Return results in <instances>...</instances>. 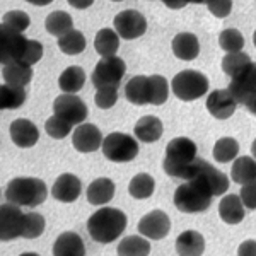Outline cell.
<instances>
[{
  "mask_svg": "<svg viewBox=\"0 0 256 256\" xmlns=\"http://www.w3.org/2000/svg\"><path fill=\"white\" fill-rule=\"evenodd\" d=\"M43 58V44L36 40H28L22 32H14L0 28V62H24L34 65Z\"/></svg>",
  "mask_w": 256,
  "mask_h": 256,
  "instance_id": "obj_1",
  "label": "cell"
},
{
  "mask_svg": "<svg viewBox=\"0 0 256 256\" xmlns=\"http://www.w3.org/2000/svg\"><path fill=\"white\" fill-rule=\"evenodd\" d=\"M126 216L118 208L102 207L94 212L88 220L89 236L96 242L108 244L113 242L125 232Z\"/></svg>",
  "mask_w": 256,
  "mask_h": 256,
  "instance_id": "obj_2",
  "label": "cell"
},
{
  "mask_svg": "<svg viewBox=\"0 0 256 256\" xmlns=\"http://www.w3.org/2000/svg\"><path fill=\"white\" fill-rule=\"evenodd\" d=\"M196 159V144L186 137L172 138L166 147L162 168L168 176L188 180V172Z\"/></svg>",
  "mask_w": 256,
  "mask_h": 256,
  "instance_id": "obj_3",
  "label": "cell"
},
{
  "mask_svg": "<svg viewBox=\"0 0 256 256\" xmlns=\"http://www.w3.org/2000/svg\"><path fill=\"white\" fill-rule=\"evenodd\" d=\"M46 196V184L38 178H16L6 188V198L19 207H38Z\"/></svg>",
  "mask_w": 256,
  "mask_h": 256,
  "instance_id": "obj_4",
  "label": "cell"
},
{
  "mask_svg": "<svg viewBox=\"0 0 256 256\" xmlns=\"http://www.w3.org/2000/svg\"><path fill=\"white\" fill-rule=\"evenodd\" d=\"M212 192L198 180H186V183L176 188L174 205L183 214L205 212L212 204Z\"/></svg>",
  "mask_w": 256,
  "mask_h": 256,
  "instance_id": "obj_5",
  "label": "cell"
},
{
  "mask_svg": "<svg viewBox=\"0 0 256 256\" xmlns=\"http://www.w3.org/2000/svg\"><path fill=\"white\" fill-rule=\"evenodd\" d=\"M172 92L181 101H195L207 94L208 90V79L202 72L196 70H183L176 74L171 82Z\"/></svg>",
  "mask_w": 256,
  "mask_h": 256,
  "instance_id": "obj_6",
  "label": "cell"
},
{
  "mask_svg": "<svg viewBox=\"0 0 256 256\" xmlns=\"http://www.w3.org/2000/svg\"><path fill=\"white\" fill-rule=\"evenodd\" d=\"M102 154L111 162H130L137 158L138 144L132 135L113 132L102 140Z\"/></svg>",
  "mask_w": 256,
  "mask_h": 256,
  "instance_id": "obj_7",
  "label": "cell"
},
{
  "mask_svg": "<svg viewBox=\"0 0 256 256\" xmlns=\"http://www.w3.org/2000/svg\"><path fill=\"white\" fill-rule=\"evenodd\" d=\"M188 180H198L212 192L214 196H220L229 190V178L207 162L205 159H195L190 168Z\"/></svg>",
  "mask_w": 256,
  "mask_h": 256,
  "instance_id": "obj_8",
  "label": "cell"
},
{
  "mask_svg": "<svg viewBox=\"0 0 256 256\" xmlns=\"http://www.w3.org/2000/svg\"><path fill=\"white\" fill-rule=\"evenodd\" d=\"M126 74V65L120 56L113 55V56H102L101 60L96 64V68L92 72V86L96 89L101 88H108V86H113V88H118L122 79Z\"/></svg>",
  "mask_w": 256,
  "mask_h": 256,
  "instance_id": "obj_9",
  "label": "cell"
},
{
  "mask_svg": "<svg viewBox=\"0 0 256 256\" xmlns=\"http://www.w3.org/2000/svg\"><path fill=\"white\" fill-rule=\"evenodd\" d=\"M24 224H26V214L16 204H4L0 207V238L2 241L22 238Z\"/></svg>",
  "mask_w": 256,
  "mask_h": 256,
  "instance_id": "obj_10",
  "label": "cell"
},
{
  "mask_svg": "<svg viewBox=\"0 0 256 256\" xmlns=\"http://www.w3.org/2000/svg\"><path fill=\"white\" fill-rule=\"evenodd\" d=\"M114 31L123 40H135L146 34L147 31V20L138 10L128 9L114 16L113 19Z\"/></svg>",
  "mask_w": 256,
  "mask_h": 256,
  "instance_id": "obj_11",
  "label": "cell"
},
{
  "mask_svg": "<svg viewBox=\"0 0 256 256\" xmlns=\"http://www.w3.org/2000/svg\"><path fill=\"white\" fill-rule=\"evenodd\" d=\"M230 79L232 80L227 89L230 90L238 104L246 106V102L256 96V64L251 62L244 70H241L238 76L230 77Z\"/></svg>",
  "mask_w": 256,
  "mask_h": 256,
  "instance_id": "obj_12",
  "label": "cell"
},
{
  "mask_svg": "<svg viewBox=\"0 0 256 256\" xmlns=\"http://www.w3.org/2000/svg\"><path fill=\"white\" fill-rule=\"evenodd\" d=\"M53 111L56 116L67 120L72 125H79L88 118V106L79 96L64 92L53 102Z\"/></svg>",
  "mask_w": 256,
  "mask_h": 256,
  "instance_id": "obj_13",
  "label": "cell"
},
{
  "mask_svg": "<svg viewBox=\"0 0 256 256\" xmlns=\"http://www.w3.org/2000/svg\"><path fill=\"white\" fill-rule=\"evenodd\" d=\"M169 230H171V220L162 210H152L138 222V232L152 241L164 239L169 234Z\"/></svg>",
  "mask_w": 256,
  "mask_h": 256,
  "instance_id": "obj_14",
  "label": "cell"
},
{
  "mask_svg": "<svg viewBox=\"0 0 256 256\" xmlns=\"http://www.w3.org/2000/svg\"><path fill=\"white\" fill-rule=\"evenodd\" d=\"M236 99L232 98L229 89H216L207 98V110L214 118L227 120L236 111Z\"/></svg>",
  "mask_w": 256,
  "mask_h": 256,
  "instance_id": "obj_15",
  "label": "cell"
},
{
  "mask_svg": "<svg viewBox=\"0 0 256 256\" xmlns=\"http://www.w3.org/2000/svg\"><path fill=\"white\" fill-rule=\"evenodd\" d=\"M74 147L79 152H94L99 147H102V134L96 125H90V123H82L76 128L72 137Z\"/></svg>",
  "mask_w": 256,
  "mask_h": 256,
  "instance_id": "obj_16",
  "label": "cell"
},
{
  "mask_svg": "<svg viewBox=\"0 0 256 256\" xmlns=\"http://www.w3.org/2000/svg\"><path fill=\"white\" fill-rule=\"evenodd\" d=\"M9 134L12 142L22 148H30L32 146H36V142L40 138L38 126L32 122H30V120H24V118H18L10 123Z\"/></svg>",
  "mask_w": 256,
  "mask_h": 256,
  "instance_id": "obj_17",
  "label": "cell"
},
{
  "mask_svg": "<svg viewBox=\"0 0 256 256\" xmlns=\"http://www.w3.org/2000/svg\"><path fill=\"white\" fill-rule=\"evenodd\" d=\"M80 192H82L80 180L76 174H70V172L62 174L52 188L53 198L58 202H64V204H72V202H76L77 198L80 196Z\"/></svg>",
  "mask_w": 256,
  "mask_h": 256,
  "instance_id": "obj_18",
  "label": "cell"
},
{
  "mask_svg": "<svg viewBox=\"0 0 256 256\" xmlns=\"http://www.w3.org/2000/svg\"><path fill=\"white\" fill-rule=\"evenodd\" d=\"M218 216L226 224L236 226L239 222H242L246 212H244V204H242L241 196L239 195H227L220 200L218 204Z\"/></svg>",
  "mask_w": 256,
  "mask_h": 256,
  "instance_id": "obj_19",
  "label": "cell"
},
{
  "mask_svg": "<svg viewBox=\"0 0 256 256\" xmlns=\"http://www.w3.org/2000/svg\"><path fill=\"white\" fill-rule=\"evenodd\" d=\"M125 96L132 104L144 106L150 104V86H148V77L135 76L126 82Z\"/></svg>",
  "mask_w": 256,
  "mask_h": 256,
  "instance_id": "obj_20",
  "label": "cell"
},
{
  "mask_svg": "<svg viewBox=\"0 0 256 256\" xmlns=\"http://www.w3.org/2000/svg\"><path fill=\"white\" fill-rule=\"evenodd\" d=\"M172 52L180 60L192 62L200 53V43L193 32H180L172 40Z\"/></svg>",
  "mask_w": 256,
  "mask_h": 256,
  "instance_id": "obj_21",
  "label": "cell"
},
{
  "mask_svg": "<svg viewBox=\"0 0 256 256\" xmlns=\"http://www.w3.org/2000/svg\"><path fill=\"white\" fill-rule=\"evenodd\" d=\"M53 254L56 256H84L86 246L79 234L64 232L53 244Z\"/></svg>",
  "mask_w": 256,
  "mask_h": 256,
  "instance_id": "obj_22",
  "label": "cell"
},
{
  "mask_svg": "<svg viewBox=\"0 0 256 256\" xmlns=\"http://www.w3.org/2000/svg\"><path fill=\"white\" fill-rule=\"evenodd\" d=\"M162 132H164L162 122L158 116H152V114L140 118L137 125H135V137L146 144L158 142L162 137Z\"/></svg>",
  "mask_w": 256,
  "mask_h": 256,
  "instance_id": "obj_23",
  "label": "cell"
},
{
  "mask_svg": "<svg viewBox=\"0 0 256 256\" xmlns=\"http://www.w3.org/2000/svg\"><path fill=\"white\" fill-rule=\"evenodd\" d=\"M114 183L110 178L94 180L88 188V202L92 205H106L114 196Z\"/></svg>",
  "mask_w": 256,
  "mask_h": 256,
  "instance_id": "obj_24",
  "label": "cell"
},
{
  "mask_svg": "<svg viewBox=\"0 0 256 256\" xmlns=\"http://www.w3.org/2000/svg\"><path fill=\"white\" fill-rule=\"evenodd\" d=\"M205 250V239L196 230H184L176 239V251L183 256H198Z\"/></svg>",
  "mask_w": 256,
  "mask_h": 256,
  "instance_id": "obj_25",
  "label": "cell"
},
{
  "mask_svg": "<svg viewBox=\"0 0 256 256\" xmlns=\"http://www.w3.org/2000/svg\"><path fill=\"white\" fill-rule=\"evenodd\" d=\"M2 77L7 84L26 88L32 79V68H31V65L24 64V62H10V64L4 65Z\"/></svg>",
  "mask_w": 256,
  "mask_h": 256,
  "instance_id": "obj_26",
  "label": "cell"
},
{
  "mask_svg": "<svg viewBox=\"0 0 256 256\" xmlns=\"http://www.w3.org/2000/svg\"><path fill=\"white\" fill-rule=\"evenodd\" d=\"M230 178L234 183L246 184L256 180V159L250 156H242L234 160L232 169H230Z\"/></svg>",
  "mask_w": 256,
  "mask_h": 256,
  "instance_id": "obj_27",
  "label": "cell"
},
{
  "mask_svg": "<svg viewBox=\"0 0 256 256\" xmlns=\"http://www.w3.org/2000/svg\"><path fill=\"white\" fill-rule=\"evenodd\" d=\"M84 82H86L84 68H80L79 65H72V67L65 68L64 72H62V76L58 79V86H60L62 92L76 94L84 88Z\"/></svg>",
  "mask_w": 256,
  "mask_h": 256,
  "instance_id": "obj_28",
  "label": "cell"
},
{
  "mask_svg": "<svg viewBox=\"0 0 256 256\" xmlns=\"http://www.w3.org/2000/svg\"><path fill=\"white\" fill-rule=\"evenodd\" d=\"M94 48L101 56H113L116 55L120 48V34L111 28L99 30L94 40Z\"/></svg>",
  "mask_w": 256,
  "mask_h": 256,
  "instance_id": "obj_29",
  "label": "cell"
},
{
  "mask_svg": "<svg viewBox=\"0 0 256 256\" xmlns=\"http://www.w3.org/2000/svg\"><path fill=\"white\" fill-rule=\"evenodd\" d=\"M26 101V90L22 86L2 84L0 88V108L2 110H18Z\"/></svg>",
  "mask_w": 256,
  "mask_h": 256,
  "instance_id": "obj_30",
  "label": "cell"
},
{
  "mask_svg": "<svg viewBox=\"0 0 256 256\" xmlns=\"http://www.w3.org/2000/svg\"><path fill=\"white\" fill-rule=\"evenodd\" d=\"M44 28L52 36L62 38L64 34H67L74 30V20L70 18V14L64 10H55L52 14H48L46 20H44Z\"/></svg>",
  "mask_w": 256,
  "mask_h": 256,
  "instance_id": "obj_31",
  "label": "cell"
},
{
  "mask_svg": "<svg viewBox=\"0 0 256 256\" xmlns=\"http://www.w3.org/2000/svg\"><path fill=\"white\" fill-rule=\"evenodd\" d=\"M156 188V181L154 178L147 172H140V174L134 176L128 184V193L137 200H146V198L152 196Z\"/></svg>",
  "mask_w": 256,
  "mask_h": 256,
  "instance_id": "obj_32",
  "label": "cell"
},
{
  "mask_svg": "<svg viewBox=\"0 0 256 256\" xmlns=\"http://www.w3.org/2000/svg\"><path fill=\"white\" fill-rule=\"evenodd\" d=\"M116 253L122 256H144L150 253V244L142 236H128L120 241Z\"/></svg>",
  "mask_w": 256,
  "mask_h": 256,
  "instance_id": "obj_33",
  "label": "cell"
},
{
  "mask_svg": "<svg viewBox=\"0 0 256 256\" xmlns=\"http://www.w3.org/2000/svg\"><path fill=\"white\" fill-rule=\"evenodd\" d=\"M86 44H88L86 43V36L77 30H72L62 38H58V48L65 55H79L86 50Z\"/></svg>",
  "mask_w": 256,
  "mask_h": 256,
  "instance_id": "obj_34",
  "label": "cell"
},
{
  "mask_svg": "<svg viewBox=\"0 0 256 256\" xmlns=\"http://www.w3.org/2000/svg\"><path fill=\"white\" fill-rule=\"evenodd\" d=\"M239 154V144L238 140L230 138V137H224L218 138L216 142V147H214V158H216L217 162H229V160H234Z\"/></svg>",
  "mask_w": 256,
  "mask_h": 256,
  "instance_id": "obj_35",
  "label": "cell"
},
{
  "mask_svg": "<svg viewBox=\"0 0 256 256\" xmlns=\"http://www.w3.org/2000/svg\"><path fill=\"white\" fill-rule=\"evenodd\" d=\"M250 64H251V58L248 53H242V52L227 53L224 58H222V70H224V74H227L229 77H234V76H238L241 70H244Z\"/></svg>",
  "mask_w": 256,
  "mask_h": 256,
  "instance_id": "obj_36",
  "label": "cell"
},
{
  "mask_svg": "<svg viewBox=\"0 0 256 256\" xmlns=\"http://www.w3.org/2000/svg\"><path fill=\"white\" fill-rule=\"evenodd\" d=\"M31 19L26 12L22 10H9L2 19V28L14 32H24L30 28Z\"/></svg>",
  "mask_w": 256,
  "mask_h": 256,
  "instance_id": "obj_37",
  "label": "cell"
},
{
  "mask_svg": "<svg viewBox=\"0 0 256 256\" xmlns=\"http://www.w3.org/2000/svg\"><path fill=\"white\" fill-rule=\"evenodd\" d=\"M148 86H150V104L160 106L168 101L169 86L168 80L162 76H150L148 77Z\"/></svg>",
  "mask_w": 256,
  "mask_h": 256,
  "instance_id": "obj_38",
  "label": "cell"
},
{
  "mask_svg": "<svg viewBox=\"0 0 256 256\" xmlns=\"http://www.w3.org/2000/svg\"><path fill=\"white\" fill-rule=\"evenodd\" d=\"M218 44L226 53H236L244 46V38L238 30H224L218 36Z\"/></svg>",
  "mask_w": 256,
  "mask_h": 256,
  "instance_id": "obj_39",
  "label": "cell"
},
{
  "mask_svg": "<svg viewBox=\"0 0 256 256\" xmlns=\"http://www.w3.org/2000/svg\"><path fill=\"white\" fill-rule=\"evenodd\" d=\"M72 123H68L67 120L60 118V116H52L46 120V123H44V130H46V134L50 137L60 140V138H65L67 135L72 132Z\"/></svg>",
  "mask_w": 256,
  "mask_h": 256,
  "instance_id": "obj_40",
  "label": "cell"
},
{
  "mask_svg": "<svg viewBox=\"0 0 256 256\" xmlns=\"http://www.w3.org/2000/svg\"><path fill=\"white\" fill-rule=\"evenodd\" d=\"M44 230V218L40 214L30 212L26 214V224H24V232L22 238L26 239H36L43 234Z\"/></svg>",
  "mask_w": 256,
  "mask_h": 256,
  "instance_id": "obj_41",
  "label": "cell"
},
{
  "mask_svg": "<svg viewBox=\"0 0 256 256\" xmlns=\"http://www.w3.org/2000/svg\"><path fill=\"white\" fill-rule=\"evenodd\" d=\"M94 101L99 108L102 110H110L116 104L118 101V88H113V86H108V88H101L98 89L96 96H94Z\"/></svg>",
  "mask_w": 256,
  "mask_h": 256,
  "instance_id": "obj_42",
  "label": "cell"
},
{
  "mask_svg": "<svg viewBox=\"0 0 256 256\" xmlns=\"http://www.w3.org/2000/svg\"><path fill=\"white\" fill-rule=\"evenodd\" d=\"M207 7L210 14H214L218 19H224L232 10V0H210Z\"/></svg>",
  "mask_w": 256,
  "mask_h": 256,
  "instance_id": "obj_43",
  "label": "cell"
},
{
  "mask_svg": "<svg viewBox=\"0 0 256 256\" xmlns=\"http://www.w3.org/2000/svg\"><path fill=\"white\" fill-rule=\"evenodd\" d=\"M241 200L244 204L246 208L250 210H256V180L251 181V183H246L242 184V190H241Z\"/></svg>",
  "mask_w": 256,
  "mask_h": 256,
  "instance_id": "obj_44",
  "label": "cell"
},
{
  "mask_svg": "<svg viewBox=\"0 0 256 256\" xmlns=\"http://www.w3.org/2000/svg\"><path fill=\"white\" fill-rule=\"evenodd\" d=\"M239 254H244V256H256V241H244L238 250Z\"/></svg>",
  "mask_w": 256,
  "mask_h": 256,
  "instance_id": "obj_45",
  "label": "cell"
},
{
  "mask_svg": "<svg viewBox=\"0 0 256 256\" xmlns=\"http://www.w3.org/2000/svg\"><path fill=\"white\" fill-rule=\"evenodd\" d=\"M164 6L169 7V9L172 10H178V9H183L184 6H188L190 0H162Z\"/></svg>",
  "mask_w": 256,
  "mask_h": 256,
  "instance_id": "obj_46",
  "label": "cell"
},
{
  "mask_svg": "<svg viewBox=\"0 0 256 256\" xmlns=\"http://www.w3.org/2000/svg\"><path fill=\"white\" fill-rule=\"evenodd\" d=\"M68 4L74 9H88L94 4V0H68Z\"/></svg>",
  "mask_w": 256,
  "mask_h": 256,
  "instance_id": "obj_47",
  "label": "cell"
},
{
  "mask_svg": "<svg viewBox=\"0 0 256 256\" xmlns=\"http://www.w3.org/2000/svg\"><path fill=\"white\" fill-rule=\"evenodd\" d=\"M246 108H248V111H250L251 114H256V96H253L250 101L246 102Z\"/></svg>",
  "mask_w": 256,
  "mask_h": 256,
  "instance_id": "obj_48",
  "label": "cell"
},
{
  "mask_svg": "<svg viewBox=\"0 0 256 256\" xmlns=\"http://www.w3.org/2000/svg\"><path fill=\"white\" fill-rule=\"evenodd\" d=\"M26 2L32 4V6H40V7H44V6H48V4H52L53 0H26Z\"/></svg>",
  "mask_w": 256,
  "mask_h": 256,
  "instance_id": "obj_49",
  "label": "cell"
},
{
  "mask_svg": "<svg viewBox=\"0 0 256 256\" xmlns=\"http://www.w3.org/2000/svg\"><path fill=\"white\" fill-rule=\"evenodd\" d=\"M208 2L210 0H190V4H205V6H207Z\"/></svg>",
  "mask_w": 256,
  "mask_h": 256,
  "instance_id": "obj_50",
  "label": "cell"
},
{
  "mask_svg": "<svg viewBox=\"0 0 256 256\" xmlns=\"http://www.w3.org/2000/svg\"><path fill=\"white\" fill-rule=\"evenodd\" d=\"M251 152H253V158L256 159V140L253 142V146H251Z\"/></svg>",
  "mask_w": 256,
  "mask_h": 256,
  "instance_id": "obj_51",
  "label": "cell"
},
{
  "mask_svg": "<svg viewBox=\"0 0 256 256\" xmlns=\"http://www.w3.org/2000/svg\"><path fill=\"white\" fill-rule=\"evenodd\" d=\"M253 41H254V46H256V31H254V34H253Z\"/></svg>",
  "mask_w": 256,
  "mask_h": 256,
  "instance_id": "obj_52",
  "label": "cell"
},
{
  "mask_svg": "<svg viewBox=\"0 0 256 256\" xmlns=\"http://www.w3.org/2000/svg\"><path fill=\"white\" fill-rule=\"evenodd\" d=\"M113 2H122V0H113Z\"/></svg>",
  "mask_w": 256,
  "mask_h": 256,
  "instance_id": "obj_53",
  "label": "cell"
}]
</instances>
